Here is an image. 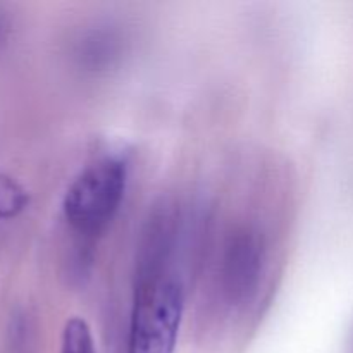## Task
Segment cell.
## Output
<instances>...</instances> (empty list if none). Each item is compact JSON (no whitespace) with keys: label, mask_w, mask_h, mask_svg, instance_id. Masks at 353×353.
<instances>
[{"label":"cell","mask_w":353,"mask_h":353,"mask_svg":"<svg viewBox=\"0 0 353 353\" xmlns=\"http://www.w3.org/2000/svg\"><path fill=\"white\" fill-rule=\"evenodd\" d=\"M176 231L152 224L137 272L128 353H174L185 310V283L171 268Z\"/></svg>","instance_id":"cell-1"},{"label":"cell","mask_w":353,"mask_h":353,"mask_svg":"<svg viewBox=\"0 0 353 353\" xmlns=\"http://www.w3.org/2000/svg\"><path fill=\"white\" fill-rule=\"evenodd\" d=\"M128 185V162L107 155L86 165L69 185L62 210L69 226L83 236L102 233L116 217Z\"/></svg>","instance_id":"cell-2"},{"label":"cell","mask_w":353,"mask_h":353,"mask_svg":"<svg viewBox=\"0 0 353 353\" xmlns=\"http://www.w3.org/2000/svg\"><path fill=\"white\" fill-rule=\"evenodd\" d=\"M262 243L250 231L236 233L224 248L221 288L231 305L248 302L255 293L262 269Z\"/></svg>","instance_id":"cell-3"},{"label":"cell","mask_w":353,"mask_h":353,"mask_svg":"<svg viewBox=\"0 0 353 353\" xmlns=\"http://www.w3.org/2000/svg\"><path fill=\"white\" fill-rule=\"evenodd\" d=\"M61 353H97L92 330L81 317H72L62 331Z\"/></svg>","instance_id":"cell-4"},{"label":"cell","mask_w":353,"mask_h":353,"mask_svg":"<svg viewBox=\"0 0 353 353\" xmlns=\"http://www.w3.org/2000/svg\"><path fill=\"white\" fill-rule=\"evenodd\" d=\"M28 195L23 186L10 176L0 172V217H14L24 209Z\"/></svg>","instance_id":"cell-5"},{"label":"cell","mask_w":353,"mask_h":353,"mask_svg":"<svg viewBox=\"0 0 353 353\" xmlns=\"http://www.w3.org/2000/svg\"><path fill=\"white\" fill-rule=\"evenodd\" d=\"M3 31H6V23H3L2 16H0V41H2L3 38Z\"/></svg>","instance_id":"cell-6"}]
</instances>
